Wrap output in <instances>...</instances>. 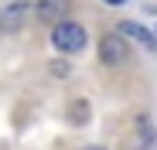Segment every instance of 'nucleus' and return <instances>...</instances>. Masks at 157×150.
<instances>
[{"label":"nucleus","mask_w":157,"mask_h":150,"mask_svg":"<svg viewBox=\"0 0 157 150\" xmlns=\"http://www.w3.org/2000/svg\"><path fill=\"white\" fill-rule=\"evenodd\" d=\"M116 34H123V38H133L137 44H144V48H147V51H157V34H154V31H147L144 24H133V21H123Z\"/></svg>","instance_id":"nucleus-3"},{"label":"nucleus","mask_w":157,"mask_h":150,"mask_svg":"<svg viewBox=\"0 0 157 150\" xmlns=\"http://www.w3.org/2000/svg\"><path fill=\"white\" fill-rule=\"evenodd\" d=\"M75 123H86V103H75V116H72Z\"/></svg>","instance_id":"nucleus-7"},{"label":"nucleus","mask_w":157,"mask_h":150,"mask_svg":"<svg viewBox=\"0 0 157 150\" xmlns=\"http://www.w3.org/2000/svg\"><path fill=\"white\" fill-rule=\"evenodd\" d=\"M86 150H106V147H99V143H92V147H86Z\"/></svg>","instance_id":"nucleus-9"},{"label":"nucleus","mask_w":157,"mask_h":150,"mask_svg":"<svg viewBox=\"0 0 157 150\" xmlns=\"http://www.w3.org/2000/svg\"><path fill=\"white\" fill-rule=\"evenodd\" d=\"M51 75H58V79L68 75V62H55V65H51Z\"/></svg>","instance_id":"nucleus-6"},{"label":"nucleus","mask_w":157,"mask_h":150,"mask_svg":"<svg viewBox=\"0 0 157 150\" xmlns=\"http://www.w3.org/2000/svg\"><path fill=\"white\" fill-rule=\"evenodd\" d=\"M86 28L78 21H58L55 28H51V44L58 48L62 55H75V51H82L86 48Z\"/></svg>","instance_id":"nucleus-1"},{"label":"nucleus","mask_w":157,"mask_h":150,"mask_svg":"<svg viewBox=\"0 0 157 150\" xmlns=\"http://www.w3.org/2000/svg\"><path fill=\"white\" fill-rule=\"evenodd\" d=\"M102 4H113V7H120V4H126V0H102Z\"/></svg>","instance_id":"nucleus-8"},{"label":"nucleus","mask_w":157,"mask_h":150,"mask_svg":"<svg viewBox=\"0 0 157 150\" xmlns=\"http://www.w3.org/2000/svg\"><path fill=\"white\" fill-rule=\"evenodd\" d=\"M99 62L102 65H126L130 62V44L123 34H102L99 38Z\"/></svg>","instance_id":"nucleus-2"},{"label":"nucleus","mask_w":157,"mask_h":150,"mask_svg":"<svg viewBox=\"0 0 157 150\" xmlns=\"http://www.w3.org/2000/svg\"><path fill=\"white\" fill-rule=\"evenodd\" d=\"M24 14H28V7L24 4H10L4 14H0V31H14L24 24Z\"/></svg>","instance_id":"nucleus-5"},{"label":"nucleus","mask_w":157,"mask_h":150,"mask_svg":"<svg viewBox=\"0 0 157 150\" xmlns=\"http://www.w3.org/2000/svg\"><path fill=\"white\" fill-rule=\"evenodd\" d=\"M65 10H68L65 0H41V4H38V21L55 28L58 21H65Z\"/></svg>","instance_id":"nucleus-4"}]
</instances>
